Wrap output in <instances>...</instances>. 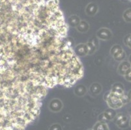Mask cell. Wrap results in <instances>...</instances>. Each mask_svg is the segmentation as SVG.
<instances>
[{
	"label": "cell",
	"instance_id": "6da1fadb",
	"mask_svg": "<svg viewBox=\"0 0 131 130\" xmlns=\"http://www.w3.org/2000/svg\"><path fill=\"white\" fill-rule=\"evenodd\" d=\"M48 89L0 67V130H25L40 114Z\"/></svg>",
	"mask_w": 131,
	"mask_h": 130
},
{
	"label": "cell",
	"instance_id": "7a4b0ae2",
	"mask_svg": "<svg viewBox=\"0 0 131 130\" xmlns=\"http://www.w3.org/2000/svg\"><path fill=\"white\" fill-rule=\"evenodd\" d=\"M104 99L109 108L115 110L120 109L130 102L127 94L121 96V95L115 94L110 91L104 94Z\"/></svg>",
	"mask_w": 131,
	"mask_h": 130
},
{
	"label": "cell",
	"instance_id": "3957f363",
	"mask_svg": "<svg viewBox=\"0 0 131 130\" xmlns=\"http://www.w3.org/2000/svg\"><path fill=\"white\" fill-rule=\"evenodd\" d=\"M110 53L115 61L121 62L125 60L127 55L123 47L119 44H114L110 49Z\"/></svg>",
	"mask_w": 131,
	"mask_h": 130
},
{
	"label": "cell",
	"instance_id": "277c9868",
	"mask_svg": "<svg viewBox=\"0 0 131 130\" xmlns=\"http://www.w3.org/2000/svg\"><path fill=\"white\" fill-rule=\"evenodd\" d=\"M88 50H89V55L94 54L98 50L100 47V40L96 37V35L93 36L86 42Z\"/></svg>",
	"mask_w": 131,
	"mask_h": 130
},
{
	"label": "cell",
	"instance_id": "5b68a950",
	"mask_svg": "<svg viewBox=\"0 0 131 130\" xmlns=\"http://www.w3.org/2000/svg\"><path fill=\"white\" fill-rule=\"evenodd\" d=\"M96 37L100 40L108 41L113 37V33L110 29L107 27H101L96 33Z\"/></svg>",
	"mask_w": 131,
	"mask_h": 130
},
{
	"label": "cell",
	"instance_id": "8992f818",
	"mask_svg": "<svg viewBox=\"0 0 131 130\" xmlns=\"http://www.w3.org/2000/svg\"><path fill=\"white\" fill-rule=\"evenodd\" d=\"M115 124L121 129H125L129 126V120L128 116L123 113L117 114L116 116L114 119Z\"/></svg>",
	"mask_w": 131,
	"mask_h": 130
},
{
	"label": "cell",
	"instance_id": "52a82bcc",
	"mask_svg": "<svg viewBox=\"0 0 131 130\" xmlns=\"http://www.w3.org/2000/svg\"><path fill=\"white\" fill-rule=\"evenodd\" d=\"M116 115L117 113L115 109L109 108L104 111L99 116V121H103L106 122L110 120H114Z\"/></svg>",
	"mask_w": 131,
	"mask_h": 130
},
{
	"label": "cell",
	"instance_id": "ba28073f",
	"mask_svg": "<svg viewBox=\"0 0 131 130\" xmlns=\"http://www.w3.org/2000/svg\"><path fill=\"white\" fill-rule=\"evenodd\" d=\"M63 108V103L59 98H53L48 103V109L53 113H59Z\"/></svg>",
	"mask_w": 131,
	"mask_h": 130
},
{
	"label": "cell",
	"instance_id": "9c48e42d",
	"mask_svg": "<svg viewBox=\"0 0 131 130\" xmlns=\"http://www.w3.org/2000/svg\"><path fill=\"white\" fill-rule=\"evenodd\" d=\"M74 52L78 57H84L89 55V50L86 43H80L76 45L73 48Z\"/></svg>",
	"mask_w": 131,
	"mask_h": 130
},
{
	"label": "cell",
	"instance_id": "30bf717a",
	"mask_svg": "<svg viewBox=\"0 0 131 130\" xmlns=\"http://www.w3.org/2000/svg\"><path fill=\"white\" fill-rule=\"evenodd\" d=\"M99 11L98 5L94 2L88 3L85 7V13L88 16H94Z\"/></svg>",
	"mask_w": 131,
	"mask_h": 130
},
{
	"label": "cell",
	"instance_id": "8fae6325",
	"mask_svg": "<svg viewBox=\"0 0 131 130\" xmlns=\"http://www.w3.org/2000/svg\"><path fill=\"white\" fill-rule=\"evenodd\" d=\"M102 90V85L100 84L99 83L95 82V83H92L91 86L89 87L88 92L89 94L92 96H96L99 95Z\"/></svg>",
	"mask_w": 131,
	"mask_h": 130
},
{
	"label": "cell",
	"instance_id": "7c38bea8",
	"mask_svg": "<svg viewBox=\"0 0 131 130\" xmlns=\"http://www.w3.org/2000/svg\"><path fill=\"white\" fill-rule=\"evenodd\" d=\"M130 68H131V64L128 61L125 60L121 62L119 64L117 67V73L121 76H124Z\"/></svg>",
	"mask_w": 131,
	"mask_h": 130
},
{
	"label": "cell",
	"instance_id": "4fadbf2b",
	"mask_svg": "<svg viewBox=\"0 0 131 130\" xmlns=\"http://www.w3.org/2000/svg\"><path fill=\"white\" fill-rule=\"evenodd\" d=\"M110 91L115 94L121 95V96L125 94L124 85L122 83H119V82L113 84Z\"/></svg>",
	"mask_w": 131,
	"mask_h": 130
},
{
	"label": "cell",
	"instance_id": "5bb4252c",
	"mask_svg": "<svg viewBox=\"0 0 131 130\" xmlns=\"http://www.w3.org/2000/svg\"><path fill=\"white\" fill-rule=\"evenodd\" d=\"M88 92V89L83 84L78 85L75 87L74 89V94L78 97H84Z\"/></svg>",
	"mask_w": 131,
	"mask_h": 130
},
{
	"label": "cell",
	"instance_id": "9a60e30c",
	"mask_svg": "<svg viewBox=\"0 0 131 130\" xmlns=\"http://www.w3.org/2000/svg\"><path fill=\"white\" fill-rule=\"evenodd\" d=\"M90 28V25L85 20H81L80 23L76 27L77 30L80 33H85L89 31Z\"/></svg>",
	"mask_w": 131,
	"mask_h": 130
},
{
	"label": "cell",
	"instance_id": "2e32d148",
	"mask_svg": "<svg viewBox=\"0 0 131 130\" xmlns=\"http://www.w3.org/2000/svg\"><path fill=\"white\" fill-rule=\"evenodd\" d=\"M80 18L77 15H72L69 18L67 24L68 26L71 27H76L79 25L81 21Z\"/></svg>",
	"mask_w": 131,
	"mask_h": 130
},
{
	"label": "cell",
	"instance_id": "e0dca14e",
	"mask_svg": "<svg viewBox=\"0 0 131 130\" xmlns=\"http://www.w3.org/2000/svg\"><path fill=\"white\" fill-rule=\"evenodd\" d=\"M93 130H110L106 122L103 121H98L93 127Z\"/></svg>",
	"mask_w": 131,
	"mask_h": 130
},
{
	"label": "cell",
	"instance_id": "ac0fdd59",
	"mask_svg": "<svg viewBox=\"0 0 131 130\" xmlns=\"http://www.w3.org/2000/svg\"><path fill=\"white\" fill-rule=\"evenodd\" d=\"M123 18L127 23H131V8H128L123 12Z\"/></svg>",
	"mask_w": 131,
	"mask_h": 130
},
{
	"label": "cell",
	"instance_id": "d6986e66",
	"mask_svg": "<svg viewBox=\"0 0 131 130\" xmlns=\"http://www.w3.org/2000/svg\"><path fill=\"white\" fill-rule=\"evenodd\" d=\"M124 44L131 49V34H128L123 39Z\"/></svg>",
	"mask_w": 131,
	"mask_h": 130
},
{
	"label": "cell",
	"instance_id": "ffe728a7",
	"mask_svg": "<svg viewBox=\"0 0 131 130\" xmlns=\"http://www.w3.org/2000/svg\"><path fill=\"white\" fill-rule=\"evenodd\" d=\"M49 130H62V127L59 124H53L50 127Z\"/></svg>",
	"mask_w": 131,
	"mask_h": 130
},
{
	"label": "cell",
	"instance_id": "44dd1931",
	"mask_svg": "<svg viewBox=\"0 0 131 130\" xmlns=\"http://www.w3.org/2000/svg\"><path fill=\"white\" fill-rule=\"evenodd\" d=\"M123 77L125 79L126 81L128 82H131V68H130L128 70V72L125 74V75Z\"/></svg>",
	"mask_w": 131,
	"mask_h": 130
},
{
	"label": "cell",
	"instance_id": "7402d4cb",
	"mask_svg": "<svg viewBox=\"0 0 131 130\" xmlns=\"http://www.w3.org/2000/svg\"><path fill=\"white\" fill-rule=\"evenodd\" d=\"M127 96H128V99H129L130 102H131V89L128 90V92H127Z\"/></svg>",
	"mask_w": 131,
	"mask_h": 130
},
{
	"label": "cell",
	"instance_id": "603a6c76",
	"mask_svg": "<svg viewBox=\"0 0 131 130\" xmlns=\"http://www.w3.org/2000/svg\"><path fill=\"white\" fill-rule=\"evenodd\" d=\"M128 62H129V63L131 64V53H130V55L128 56Z\"/></svg>",
	"mask_w": 131,
	"mask_h": 130
},
{
	"label": "cell",
	"instance_id": "cb8c5ba5",
	"mask_svg": "<svg viewBox=\"0 0 131 130\" xmlns=\"http://www.w3.org/2000/svg\"><path fill=\"white\" fill-rule=\"evenodd\" d=\"M129 126H130V127H131V118H130V120H129Z\"/></svg>",
	"mask_w": 131,
	"mask_h": 130
},
{
	"label": "cell",
	"instance_id": "d4e9b609",
	"mask_svg": "<svg viewBox=\"0 0 131 130\" xmlns=\"http://www.w3.org/2000/svg\"><path fill=\"white\" fill-rule=\"evenodd\" d=\"M88 130H93V129H88Z\"/></svg>",
	"mask_w": 131,
	"mask_h": 130
},
{
	"label": "cell",
	"instance_id": "484cf974",
	"mask_svg": "<svg viewBox=\"0 0 131 130\" xmlns=\"http://www.w3.org/2000/svg\"><path fill=\"white\" fill-rule=\"evenodd\" d=\"M130 118H131V113H130Z\"/></svg>",
	"mask_w": 131,
	"mask_h": 130
}]
</instances>
